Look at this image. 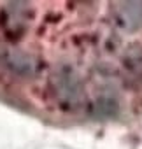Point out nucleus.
Returning a JSON list of instances; mask_svg holds the SVG:
<instances>
[{
    "mask_svg": "<svg viewBox=\"0 0 142 149\" xmlns=\"http://www.w3.org/2000/svg\"><path fill=\"white\" fill-rule=\"evenodd\" d=\"M49 88L54 102L63 109H72L81 102L83 90L76 70L68 65H58L49 76Z\"/></svg>",
    "mask_w": 142,
    "mask_h": 149,
    "instance_id": "1",
    "label": "nucleus"
},
{
    "mask_svg": "<svg viewBox=\"0 0 142 149\" xmlns=\"http://www.w3.org/2000/svg\"><path fill=\"white\" fill-rule=\"evenodd\" d=\"M114 25L123 32L142 28V2H118L109 7Z\"/></svg>",
    "mask_w": 142,
    "mask_h": 149,
    "instance_id": "2",
    "label": "nucleus"
},
{
    "mask_svg": "<svg viewBox=\"0 0 142 149\" xmlns=\"http://www.w3.org/2000/svg\"><path fill=\"white\" fill-rule=\"evenodd\" d=\"M4 65L14 74V76H19V77H35L39 70H40V60L32 54V53H26V51H21V49H13V51H7L4 56Z\"/></svg>",
    "mask_w": 142,
    "mask_h": 149,
    "instance_id": "3",
    "label": "nucleus"
},
{
    "mask_svg": "<svg viewBox=\"0 0 142 149\" xmlns=\"http://www.w3.org/2000/svg\"><path fill=\"white\" fill-rule=\"evenodd\" d=\"M0 23L7 35H21L26 28L30 18V6L26 4H9L0 14Z\"/></svg>",
    "mask_w": 142,
    "mask_h": 149,
    "instance_id": "4",
    "label": "nucleus"
},
{
    "mask_svg": "<svg viewBox=\"0 0 142 149\" xmlns=\"http://www.w3.org/2000/svg\"><path fill=\"white\" fill-rule=\"evenodd\" d=\"M121 70L132 84H142V44H132L123 51Z\"/></svg>",
    "mask_w": 142,
    "mask_h": 149,
    "instance_id": "5",
    "label": "nucleus"
}]
</instances>
